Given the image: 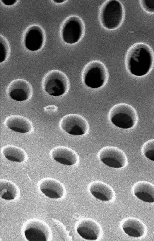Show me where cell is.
I'll list each match as a JSON object with an SVG mask.
<instances>
[{
  "label": "cell",
  "mask_w": 154,
  "mask_h": 241,
  "mask_svg": "<svg viewBox=\"0 0 154 241\" xmlns=\"http://www.w3.org/2000/svg\"><path fill=\"white\" fill-rule=\"evenodd\" d=\"M52 158L59 163L66 165L76 164L79 161V156L74 150L67 146L55 147L51 152Z\"/></svg>",
  "instance_id": "4fadbf2b"
},
{
  "label": "cell",
  "mask_w": 154,
  "mask_h": 241,
  "mask_svg": "<svg viewBox=\"0 0 154 241\" xmlns=\"http://www.w3.org/2000/svg\"><path fill=\"white\" fill-rule=\"evenodd\" d=\"M65 0H54V1L57 3H61L65 2Z\"/></svg>",
  "instance_id": "484cf974"
},
{
  "label": "cell",
  "mask_w": 154,
  "mask_h": 241,
  "mask_svg": "<svg viewBox=\"0 0 154 241\" xmlns=\"http://www.w3.org/2000/svg\"><path fill=\"white\" fill-rule=\"evenodd\" d=\"M111 122L116 127L123 129L133 127L137 123L138 117L135 109L125 103H119L113 106L108 114Z\"/></svg>",
  "instance_id": "3957f363"
},
{
  "label": "cell",
  "mask_w": 154,
  "mask_h": 241,
  "mask_svg": "<svg viewBox=\"0 0 154 241\" xmlns=\"http://www.w3.org/2000/svg\"><path fill=\"white\" fill-rule=\"evenodd\" d=\"M6 92L11 99L19 102L29 99L33 93L31 84L27 81L22 79L11 81L7 87Z\"/></svg>",
  "instance_id": "30bf717a"
},
{
  "label": "cell",
  "mask_w": 154,
  "mask_h": 241,
  "mask_svg": "<svg viewBox=\"0 0 154 241\" xmlns=\"http://www.w3.org/2000/svg\"><path fill=\"white\" fill-rule=\"evenodd\" d=\"M85 26L82 19L74 15L69 17L63 26L61 35L63 41L69 44H75L82 38Z\"/></svg>",
  "instance_id": "8992f818"
},
{
  "label": "cell",
  "mask_w": 154,
  "mask_h": 241,
  "mask_svg": "<svg viewBox=\"0 0 154 241\" xmlns=\"http://www.w3.org/2000/svg\"><path fill=\"white\" fill-rule=\"evenodd\" d=\"M140 3L145 11L150 13H154V0H141Z\"/></svg>",
  "instance_id": "603a6c76"
},
{
  "label": "cell",
  "mask_w": 154,
  "mask_h": 241,
  "mask_svg": "<svg viewBox=\"0 0 154 241\" xmlns=\"http://www.w3.org/2000/svg\"><path fill=\"white\" fill-rule=\"evenodd\" d=\"M135 196L140 200L146 202H154V185L147 182L140 181L134 186Z\"/></svg>",
  "instance_id": "e0dca14e"
},
{
  "label": "cell",
  "mask_w": 154,
  "mask_h": 241,
  "mask_svg": "<svg viewBox=\"0 0 154 241\" xmlns=\"http://www.w3.org/2000/svg\"><path fill=\"white\" fill-rule=\"evenodd\" d=\"M1 1L4 4L8 6L12 5L17 2L16 0H1Z\"/></svg>",
  "instance_id": "d4e9b609"
},
{
  "label": "cell",
  "mask_w": 154,
  "mask_h": 241,
  "mask_svg": "<svg viewBox=\"0 0 154 241\" xmlns=\"http://www.w3.org/2000/svg\"><path fill=\"white\" fill-rule=\"evenodd\" d=\"M98 156L99 159L106 165L115 168L125 167L128 159L125 153L120 149L114 146H106L99 151Z\"/></svg>",
  "instance_id": "9c48e42d"
},
{
  "label": "cell",
  "mask_w": 154,
  "mask_h": 241,
  "mask_svg": "<svg viewBox=\"0 0 154 241\" xmlns=\"http://www.w3.org/2000/svg\"><path fill=\"white\" fill-rule=\"evenodd\" d=\"M59 125L66 132L76 136L85 135L89 129L86 120L82 116L75 114H69L64 116L60 120Z\"/></svg>",
  "instance_id": "52a82bcc"
},
{
  "label": "cell",
  "mask_w": 154,
  "mask_h": 241,
  "mask_svg": "<svg viewBox=\"0 0 154 241\" xmlns=\"http://www.w3.org/2000/svg\"><path fill=\"white\" fill-rule=\"evenodd\" d=\"M38 185L41 192L50 198H60L65 193V189L63 184L54 178L43 179L39 182Z\"/></svg>",
  "instance_id": "7c38bea8"
},
{
  "label": "cell",
  "mask_w": 154,
  "mask_h": 241,
  "mask_svg": "<svg viewBox=\"0 0 154 241\" xmlns=\"http://www.w3.org/2000/svg\"><path fill=\"white\" fill-rule=\"evenodd\" d=\"M124 15L123 5L118 0L106 1L100 8V23L104 28L107 30H113L119 27L123 21Z\"/></svg>",
  "instance_id": "7a4b0ae2"
},
{
  "label": "cell",
  "mask_w": 154,
  "mask_h": 241,
  "mask_svg": "<svg viewBox=\"0 0 154 241\" xmlns=\"http://www.w3.org/2000/svg\"><path fill=\"white\" fill-rule=\"evenodd\" d=\"M142 152L148 159L154 161V139L146 141L142 147Z\"/></svg>",
  "instance_id": "44dd1931"
},
{
  "label": "cell",
  "mask_w": 154,
  "mask_h": 241,
  "mask_svg": "<svg viewBox=\"0 0 154 241\" xmlns=\"http://www.w3.org/2000/svg\"><path fill=\"white\" fill-rule=\"evenodd\" d=\"M154 62L152 51L147 44L138 43L131 46L126 54L125 63L128 72L135 76L145 75L151 70Z\"/></svg>",
  "instance_id": "6da1fadb"
},
{
  "label": "cell",
  "mask_w": 154,
  "mask_h": 241,
  "mask_svg": "<svg viewBox=\"0 0 154 241\" xmlns=\"http://www.w3.org/2000/svg\"><path fill=\"white\" fill-rule=\"evenodd\" d=\"M89 190L94 196L102 201H110L115 195L114 191L110 186L100 181H95L91 183L89 186Z\"/></svg>",
  "instance_id": "9a60e30c"
},
{
  "label": "cell",
  "mask_w": 154,
  "mask_h": 241,
  "mask_svg": "<svg viewBox=\"0 0 154 241\" xmlns=\"http://www.w3.org/2000/svg\"><path fill=\"white\" fill-rule=\"evenodd\" d=\"M24 233L29 241H48L51 236V232L48 226L38 219H32L25 225Z\"/></svg>",
  "instance_id": "ba28073f"
},
{
  "label": "cell",
  "mask_w": 154,
  "mask_h": 241,
  "mask_svg": "<svg viewBox=\"0 0 154 241\" xmlns=\"http://www.w3.org/2000/svg\"><path fill=\"white\" fill-rule=\"evenodd\" d=\"M122 228L125 233L130 237H140L143 235L145 227L139 220L133 218H128L125 219L122 224Z\"/></svg>",
  "instance_id": "ac0fdd59"
},
{
  "label": "cell",
  "mask_w": 154,
  "mask_h": 241,
  "mask_svg": "<svg viewBox=\"0 0 154 241\" xmlns=\"http://www.w3.org/2000/svg\"><path fill=\"white\" fill-rule=\"evenodd\" d=\"M5 125L11 130L17 132L24 133L31 132L33 126L29 119L19 115H12L5 119Z\"/></svg>",
  "instance_id": "5bb4252c"
},
{
  "label": "cell",
  "mask_w": 154,
  "mask_h": 241,
  "mask_svg": "<svg viewBox=\"0 0 154 241\" xmlns=\"http://www.w3.org/2000/svg\"><path fill=\"white\" fill-rule=\"evenodd\" d=\"M7 56L6 47L4 42L0 39V63L4 62Z\"/></svg>",
  "instance_id": "cb8c5ba5"
},
{
  "label": "cell",
  "mask_w": 154,
  "mask_h": 241,
  "mask_svg": "<svg viewBox=\"0 0 154 241\" xmlns=\"http://www.w3.org/2000/svg\"><path fill=\"white\" fill-rule=\"evenodd\" d=\"M82 78L85 85L92 89H97L103 86L108 78L106 67L101 61H91L84 67L82 72Z\"/></svg>",
  "instance_id": "277c9868"
},
{
  "label": "cell",
  "mask_w": 154,
  "mask_h": 241,
  "mask_svg": "<svg viewBox=\"0 0 154 241\" xmlns=\"http://www.w3.org/2000/svg\"><path fill=\"white\" fill-rule=\"evenodd\" d=\"M19 191L17 186L12 182L4 179L0 181V196L6 200H11L18 196Z\"/></svg>",
  "instance_id": "ffe728a7"
},
{
  "label": "cell",
  "mask_w": 154,
  "mask_h": 241,
  "mask_svg": "<svg viewBox=\"0 0 154 241\" xmlns=\"http://www.w3.org/2000/svg\"><path fill=\"white\" fill-rule=\"evenodd\" d=\"M43 90L50 95L58 97L68 91L69 82L66 75L61 71L51 70L44 76L42 81Z\"/></svg>",
  "instance_id": "5b68a950"
},
{
  "label": "cell",
  "mask_w": 154,
  "mask_h": 241,
  "mask_svg": "<svg viewBox=\"0 0 154 241\" xmlns=\"http://www.w3.org/2000/svg\"><path fill=\"white\" fill-rule=\"evenodd\" d=\"M52 220L62 240L63 241L70 240V238L63 224L57 220L53 219Z\"/></svg>",
  "instance_id": "7402d4cb"
},
{
  "label": "cell",
  "mask_w": 154,
  "mask_h": 241,
  "mask_svg": "<svg viewBox=\"0 0 154 241\" xmlns=\"http://www.w3.org/2000/svg\"><path fill=\"white\" fill-rule=\"evenodd\" d=\"M43 42L42 32L37 26L31 27L27 33L24 39L26 47L31 51H35L42 47Z\"/></svg>",
  "instance_id": "2e32d148"
},
{
  "label": "cell",
  "mask_w": 154,
  "mask_h": 241,
  "mask_svg": "<svg viewBox=\"0 0 154 241\" xmlns=\"http://www.w3.org/2000/svg\"><path fill=\"white\" fill-rule=\"evenodd\" d=\"M1 152L6 159L11 161L21 162L27 158V154L23 149L14 145L4 146L2 149Z\"/></svg>",
  "instance_id": "d6986e66"
},
{
  "label": "cell",
  "mask_w": 154,
  "mask_h": 241,
  "mask_svg": "<svg viewBox=\"0 0 154 241\" xmlns=\"http://www.w3.org/2000/svg\"><path fill=\"white\" fill-rule=\"evenodd\" d=\"M77 231L83 238L89 240L98 239L102 233L99 224L94 220L85 218L81 220L77 226Z\"/></svg>",
  "instance_id": "8fae6325"
}]
</instances>
